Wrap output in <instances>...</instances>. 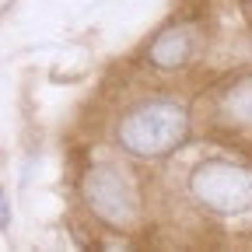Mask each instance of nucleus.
Masks as SVG:
<instances>
[{
  "mask_svg": "<svg viewBox=\"0 0 252 252\" xmlns=\"http://www.w3.org/2000/svg\"><path fill=\"white\" fill-rule=\"evenodd\" d=\"M228 109H231L235 119H242L245 126H252V81H245V84H238V91H231Z\"/></svg>",
  "mask_w": 252,
  "mask_h": 252,
  "instance_id": "39448f33",
  "label": "nucleus"
},
{
  "mask_svg": "<svg viewBox=\"0 0 252 252\" xmlns=\"http://www.w3.org/2000/svg\"><path fill=\"white\" fill-rule=\"evenodd\" d=\"M189 49H193V32H189L186 25L182 28H168L165 35L151 46V60L158 63V67H182Z\"/></svg>",
  "mask_w": 252,
  "mask_h": 252,
  "instance_id": "20e7f679",
  "label": "nucleus"
},
{
  "mask_svg": "<svg viewBox=\"0 0 252 252\" xmlns=\"http://www.w3.org/2000/svg\"><path fill=\"white\" fill-rule=\"evenodd\" d=\"M193 193L200 203L224 210V214L249 210L252 207V172L224 165V161H207L193 172Z\"/></svg>",
  "mask_w": 252,
  "mask_h": 252,
  "instance_id": "f03ea898",
  "label": "nucleus"
},
{
  "mask_svg": "<svg viewBox=\"0 0 252 252\" xmlns=\"http://www.w3.org/2000/svg\"><path fill=\"white\" fill-rule=\"evenodd\" d=\"M11 228V214H7V200H4V193H0V231H7Z\"/></svg>",
  "mask_w": 252,
  "mask_h": 252,
  "instance_id": "423d86ee",
  "label": "nucleus"
},
{
  "mask_svg": "<svg viewBox=\"0 0 252 252\" xmlns=\"http://www.w3.org/2000/svg\"><path fill=\"white\" fill-rule=\"evenodd\" d=\"M88 203L91 210L98 214L102 220H109V224H130V220L137 217V196H133V186L126 175H119L112 165H102L94 168L88 175Z\"/></svg>",
  "mask_w": 252,
  "mask_h": 252,
  "instance_id": "7ed1b4c3",
  "label": "nucleus"
},
{
  "mask_svg": "<svg viewBox=\"0 0 252 252\" xmlns=\"http://www.w3.org/2000/svg\"><path fill=\"white\" fill-rule=\"evenodd\" d=\"M186 137V112L168 102H151L126 116L119 126V140L133 154H168Z\"/></svg>",
  "mask_w": 252,
  "mask_h": 252,
  "instance_id": "f257e3e1",
  "label": "nucleus"
}]
</instances>
